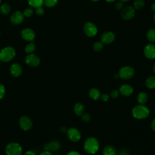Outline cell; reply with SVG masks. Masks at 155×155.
I'll return each instance as SVG.
<instances>
[{"label":"cell","mask_w":155,"mask_h":155,"mask_svg":"<svg viewBox=\"0 0 155 155\" xmlns=\"http://www.w3.org/2000/svg\"><path fill=\"white\" fill-rule=\"evenodd\" d=\"M99 144L97 139L94 137H90L86 139L84 142V148L85 151L90 154H95L99 149Z\"/></svg>","instance_id":"6da1fadb"},{"label":"cell","mask_w":155,"mask_h":155,"mask_svg":"<svg viewBox=\"0 0 155 155\" xmlns=\"http://www.w3.org/2000/svg\"><path fill=\"white\" fill-rule=\"evenodd\" d=\"M150 114L149 109L143 105H138L132 109L133 116L137 119H142L147 117Z\"/></svg>","instance_id":"7a4b0ae2"},{"label":"cell","mask_w":155,"mask_h":155,"mask_svg":"<svg viewBox=\"0 0 155 155\" xmlns=\"http://www.w3.org/2000/svg\"><path fill=\"white\" fill-rule=\"evenodd\" d=\"M15 48L12 47H6L0 51V60L2 62H9L15 58Z\"/></svg>","instance_id":"3957f363"},{"label":"cell","mask_w":155,"mask_h":155,"mask_svg":"<svg viewBox=\"0 0 155 155\" xmlns=\"http://www.w3.org/2000/svg\"><path fill=\"white\" fill-rule=\"evenodd\" d=\"M22 148L21 146L16 142H11L5 147L7 155H21Z\"/></svg>","instance_id":"277c9868"},{"label":"cell","mask_w":155,"mask_h":155,"mask_svg":"<svg viewBox=\"0 0 155 155\" xmlns=\"http://www.w3.org/2000/svg\"><path fill=\"white\" fill-rule=\"evenodd\" d=\"M134 74V70L130 66H125L122 67L119 72V76L123 79H128L133 77Z\"/></svg>","instance_id":"5b68a950"},{"label":"cell","mask_w":155,"mask_h":155,"mask_svg":"<svg viewBox=\"0 0 155 155\" xmlns=\"http://www.w3.org/2000/svg\"><path fill=\"white\" fill-rule=\"evenodd\" d=\"M84 31L85 34L89 37L94 36L97 32L96 26L92 22H87L84 25Z\"/></svg>","instance_id":"8992f818"},{"label":"cell","mask_w":155,"mask_h":155,"mask_svg":"<svg viewBox=\"0 0 155 155\" xmlns=\"http://www.w3.org/2000/svg\"><path fill=\"white\" fill-rule=\"evenodd\" d=\"M68 137L74 142H78L81 138V132L76 128H70L67 131Z\"/></svg>","instance_id":"52a82bcc"},{"label":"cell","mask_w":155,"mask_h":155,"mask_svg":"<svg viewBox=\"0 0 155 155\" xmlns=\"http://www.w3.org/2000/svg\"><path fill=\"white\" fill-rule=\"evenodd\" d=\"M19 125L23 130L27 131L31 128L33 123L30 117L26 116H23L20 118Z\"/></svg>","instance_id":"ba28073f"},{"label":"cell","mask_w":155,"mask_h":155,"mask_svg":"<svg viewBox=\"0 0 155 155\" xmlns=\"http://www.w3.org/2000/svg\"><path fill=\"white\" fill-rule=\"evenodd\" d=\"M25 63L31 67H37L40 64V59L33 54H28L25 58Z\"/></svg>","instance_id":"9c48e42d"},{"label":"cell","mask_w":155,"mask_h":155,"mask_svg":"<svg viewBox=\"0 0 155 155\" xmlns=\"http://www.w3.org/2000/svg\"><path fill=\"white\" fill-rule=\"evenodd\" d=\"M24 19V15L23 13L19 11H16L14 12L11 17H10V21L13 24L18 25L21 24Z\"/></svg>","instance_id":"30bf717a"},{"label":"cell","mask_w":155,"mask_h":155,"mask_svg":"<svg viewBox=\"0 0 155 155\" xmlns=\"http://www.w3.org/2000/svg\"><path fill=\"white\" fill-rule=\"evenodd\" d=\"M134 9L131 6H127L125 7L121 13L122 18L125 20L131 19L134 15Z\"/></svg>","instance_id":"8fae6325"},{"label":"cell","mask_w":155,"mask_h":155,"mask_svg":"<svg viewBox=\"0 0 155 155\" xmlns=\"http://www.w3.org/2000/svg\"><path fill=\"white\" fill-rule=\"evenodd\" d=\"M21 36L24 40L27 41H32L35 38V33L31 29L26 28L22 30Z\"/></svg>","instance_id":"7c38bea8"},{"label":"cell","mask_w":155,"mask_h":155,"mask_svg":"<svg viewBox=\"0 0 155 155\" xmlns=\"http://www.w3.org/2000/svg\"><path fill=\"white\" fill-rule=\"evenodd\" d=\"M144 55L148 59L155 58V45L153 44H148L143 50Z\"/></svg>","instance_id":"4fadbf2b"},{"label":"cell","mask_w":155,"mask_h":155,"mask_svg":"<svg viewBox=\"0 0 155 155\" xmlns=\"http://www.w3.org/2000/svg\"><path fill=\"white\" fill-rule=\"evenodd\" d=\"M114 39L115 36L111 31L105 32L101 36V41L103 44H110L114 41Z\"/></svg>","instance_id":"5bb4252c"},{"label":"cell","mask_w":155,"mask_h":155,"mask_svg":"<svg viewBox=\"0 0 155 155\" xmlns=\"http://www.w3.org/2000/svg\"><path fill=\"white\" fill-rule=\"evenodd\" d=\"M119 92L124 96H129L133 93V88L129 84H123L120 87Z\"/></svg>","instance_id":"9a60e30c"},{"label":"cell","mask_w":155,"mask_h":155,"mask_svg":"<svg viewBox=\"0 0 155 155\" xmlns=\"http://www.w3.org/2000/svg\"><path fill=\"white\" fill-rule=\"evenodd\" d=\"M10 71L13 76L18 77L22 73V67L19 64L14 63L10 66Z\"/></svg>","instance_id":"2e32d148"},{"label":"cell","mask_w":155,"mask_h":155,"mask_svg":"<svg viewBox=\"0 0 155 155\" xmlns=\"http://www.w3.org/2000/svg\"><path fill=\"white\" fill-rule=\"evenodd\" d=\"M60 143L58 141L53 140L49 143H47L44 145V149L45 151H54L59 149L60 148Z\"/></svg>","instance_id":"e0dca14e"},{"label":"cell","mask_w":155,"mask_h":155,"mask_svg":"<svg viewBox=\"0 0 155 155\" xmlns=\"http://www.w3.org/2000/svg\"><path fill=\"white\" fill-rule=\"evenodd\" d=\"M148 100V95L144 91L140 92L137 96V101L140 105L145 104Z\"/></svg>","instance_id":"ac0fdd59"},{"label":"cell","mask_w":155,"mask_h":155,"mask_svg":"<svg viewBox=\"0 0 155 155\" xmlns=\"http://www.w3.org/2000/svg\"><path fill=\"white\" fill-rule=\"evenodd\" d=\"M89 96L91 99L97 100L101 97V93L97 88H92L89 91Z\"/></svg>","instance_id":"d6986e66"},{"label":"cell","mask_w":155,"mask_h":155,"mask_svg":"<svg viewBox=\"0 0 155 155\" xmlns=\"http://www.w3.org/2000/svg\"><path fill=\"white\" fill-rule=\"evenodd\" d=\"M73 110L74 113L78 116H81L84 113V107L82 103L78 102L76 103L73 108Z\"/></svg>","instance_id":"ffe728a7"},{"label":"cell","mask_w":155,"mask_h":155,"mask_svg":"<svg viewBox=\"0 0 155 155\" xmlns=\"http://www.w3.org/2000/svg\"><path fill=\"white\" fill-rule=\"evenodd\" d=\"M103 155H116V150L114 147L107 145L103 150Z\"/></svg>","instance_id":"44dd1931"},{"label":"cell","mask_w":155,"mask_h":155,"mask_svg":"<svg viewBox=\"0 0 155 155\" xmlns=\"http://www.w3.org/2000/svg\"><path fill=\"white\" fill-rule=\"evenodd\" d=\"M145 85L148 88H155V76H151L147 78L145 81Z\"/></svg>","instance_id":"7402d4cb"},{"label":"cell","mask_w":155,"mask_h":155,"mask_svg":"<svg viewBox=\"0 0 155 155\" xmlns=\"http://www.w3.org/2000/svg\"><path fill=\"white\" fill-rule=\"evenodd\" d=\"M30 5L35 8L42 7L44 4V0H28Z\"/></svg>","instance_id":"603a6c76"},{"label":"cell","mask_w":155,"mask_h":155,"mask_svg":"<svg viewBox=\"0 0 155 155\" xmlns=\"http://www.w3.org/2000/svg\"><path fill=\"white\" fill-rule=\"evenodd\" d=\"M147 37L150 42H155V28L150 29L147 33Z\"/></svg>","instance_id":"cb8c5ba5"},{"label":"cell","mask_w":155,"mask_h":155,"mask_svg":"<svg viewBox=\"0 0 155 155\" xmlns=\"http://www.w3.org/2000/svg\"><path fill=\"white\" fill-rule=\"evenodd\" d=\"M11 10L10 5L8 4H3L0 7V12L2 15H7Z\"/></svg>","instance_id":"d4e9b609"},{"label":"cell","mask_w":155,"mask_h":155,"mask_svg":"<svg viewBox=\"0 0 155 155\" xmlns=\"http://www.w3.org/2000/svg\"><path fill=\"white\" fill-rule=\"evenodd\" d=\"M36 49V46L35 45L31 42V43H29L28 44L25 48V51L27 53H28V54H31Z\"/></svg>","instance_id":"484cf974"},{"label":"cell","mask_w":155,"mask_h":155,"mask_svg":"<svg viewBox=\"0 0 155 155\" xmlns=\"http://www.w3.org/2000/svg\"><path fill=\"white\" fill-rule=\"evenodd\" d=\"M145 4L144 0H135L134 2V7L137 10H140L143 7Z\"/></svg>","instance_id":"4316f807"},{"label":"cell","mask_w":155,"mask_h":155,"mask_svg":"<svg viewBox=\"0 0 155 155\" xmlns=\"http://www.w3.org/2000/svg\"><path fill=\"white\" fill-rule=\"evenodd\" d=\"M58 2V0H44V4L48 7H53L55 6Z\"/></svg>","instance_id":"83f0119b"},{"label":"cell","mask_w":155,"mask_h":155,"mask_svg":"<svg viewBox=\"0 0 155 155\" xmlns=\"http://www.w3.org/2000/svg\"><path fill=\"white\" fill-rule=\"evenodd\" d=\"M103 48V43L102 42H96L93 44V49L96 51H99Z\"/></svg>","instance_id":"f1b7e54d"},{"label":"cell","mask_w":155,"mask_h":155,"mask_svg":"<svg viewBox=\"0 0 155 155\" xmlns=\"http://www.w3.org/2000/svg\"><path fill=\"white\" fill-rule=\"evenodd\" d=\"M23 14L24 15V16H26V17H30L33 15V10L31 8H26L24 12H23Z\"/></svg>","instance_id":"f546056e"},{"label":"cell","mask_w":155,"mask_h":155,"mask_svg":"<svg viewBox=\"0 0 155 155\" xmlns=\"http://www.w3.org/2000/svg\"><path fill=\"white\" fill-rule=\"evenodd\" d=\"M5 94V87L2 84H0V99H2L4 97Z\"/></svg>","instance_id":"4dcf8cb0"},{"label":"cell","mask_w":155,"mask_h":155,"mask_svg":"<svg viewBox=\"0 0 155 155\" xmlns=\"http://www.w3.org/2000/svg\"><path fill=\"white\" fill-rule=\"evenodd\" d=\"M82 119L84 122H88L91 119V116L88 113H83L82 114Z\"/></svg>","instance_id":"1f68e13d"},{"label":"cell","mask_w":155,"mask_h":155,"mask_svg":"<svg viewBox=\"0 0 155 155\" xmlns=\"http://www.w3.org/2000/svg\"><path fill=\"white\" fill-rule=\"evenodd\" d=\"M110 95L111 97H112V98H116L119 96V91H117V90H113L110 93Z\"/></svg>","instance_id":"d6a6232c"},{"label":"cell","mask_w":155,"mask_h":155,"mask_svg":"<svg viewBox=\"0 0 155 155\" xmlns=\"http://www.w3.org/2000/svg\"><path fill=\"white\" fill-rule=\"evenodd\" d=\"M36 13H37V15H43V14H44V8H43L42 7H40L36 8Z\"/></svg>","instance_id":"836d02e7"},{"label":"cell","mask_w":155,"mask_h":155,"mask_svg":"<svg viewBox=\"0 0 155 155\" xmlns=\"http://www.w3.org/2000/svg\"><path fill=\"white\" fill-rule=\"evenodd\" d=\"M101 99H102L103 101L106 102V101H107L108 100V99H109V96H108V94L105 93V94H102V95L101 96Z\"/></svg>","instance_id":"e575fe53"},{"label":"cell","mask_w":155,"mask_h":155,"mask_svg":"<svg viewBox=\"0 0 155 155\" xmlns=\"http://www.w3.org/2000/svg\"><path fill=\"white\" fill-rule=\"evenodd\" d=\"M116 8L117 10H120L123 8V3L122 2H119L116 4Z\"/></svg>","instance_id":"d590c367"},{"label":"cell","mask_w":155,"mask_h":155,"mask_svg":"<svg viewBox=\"0 0 155 155\" xmlns=\"http://www.w3.org/2000/svg\"><path fill=\"white\" fill-rule=\"evenodd\" d=\"M67 155H81L80 153H79L78 151H71L69 152Z\"/></svg>","instance_id":"8d00e7d4"},{"label":"cell","mask_w":155,"mask_h":155,"mask_svg":"<svg viewBox=\"0 0 155 155\" xmlns=\"http://www.w3.org/2000/svg\"><path fill=\"white\" fill-rule=\"evenodd\" d=\"M23 155H36V154L33 151H27Z\"/></svg>","instance_id":"74e56055"},{"label":"cell","mask_w":155,"mask_h":155,"mask_svg":"<svg viewBox=\"0 0 155 155\" xmlns=\"http://www.w3.org/2000/svg\"><path fill=\"white\" fill-rule=\"evenodd\" d=\"M39 155H53V154L50 152V151H45L42 153H41Z\"/></svg>","instance_id":"f35d334b"},{"label":"cell","mask_w":155,"mask_h":155,"mask_svg":"<svg viewBox=\"0 0 155 155\" xmlns=\"http://www.w3.org/2000/svg\"><path fill=\"white\" fill-rule=\"evenodd\" d=\"M151 128L155 131V119H154L153 120V121L151 122Z\"/></svg>","instance_id":"ab89813d"},{"label":"cell","mask_w":155,"mask_h":155,"mask_svg":"<svg viewBox=\"0 0 155 155\" xmlns=\"http://www.w3.org/2000/svg\"><path fill=\"white\" fill-rule=\"evenodd\" d=\"M151 9H152L153 11L155 12V2L152 4V5H151Z\"/></svg>","instance_id":"60d3db41"},{"label":"cell","mask_w":155,"mask_h":155,"mask_svg":"<svg viewBox=\"0 0 155 155\" xmlns=\"http://www.w3.org/2000/svg\"><path fill=\"white\" fill-rule=\"evenodd\" d=\"M153 71L154 73L155 74V64H154V66H153Z\"/></svg>","instance_id":"b9f144b4"},{"label":"cell","mask_w":155,"mask_h":155,"mask_svg":"<svg viewBox=\"0 0 155 155\" xmlns=\"http://www.w3.org/2000/svg\"><path fill=\"white\" fill-rule=\"evenodd\" d=\"M107 2H113V1H114L115 0H105Z\"/></svg>","instance_id":"7bdbcfd3"},{"label":"cell","mask_w":155,"mask_h":155,"mask_svg":"<svg viewBox=\"0 0 155 155\" xmlns=\"http://www.w3.org/2000/svg\"><path fill=\"white\" fill-rule=\"evenodd\" d=\"M122 2H127V1H128L129 0H120Z\"/></svg>","instance_id":"ee69618b"},{"label":"cell","mask_w":155,"mask_h":155,"mask_svg":"<svg viewBox=\"0 0 155 155\" xmlns=\"http://www.w3.org/2000/svg\"><path fill=\"white\" fill-rule=\"evenodd\" d=\"M153 19H154V22H155V13H154V16H153Z\"/></svg>","instance_id":"f6af8a7d"},{"label":"cell","mask_w":155,"mask_h":155,"mask_svg":"<svg viewBox=\"0 0 155 155\" xmlns=\"http://www.w3.org/2000/svg\"><path fill=\"white\" fill-rule=\"evenodd\" d=\"M91 1H94V2H96V1H99V0H91Z\"/></svg>","instance_id":"bcb514c9"},{"label":"cell","mask_w":155,"mask_h":155,"mask_svg":"<svg viewBox=\"0 0 155 155\" xmlns=\"http://www.w3.org/2000/svg\"><path fill=\"white\" fill-rule=\"evenodd\" d=\"M119 155H124V154H121V153H120Z\"/></svg>","instance_id":"7dc6e473"},{"label":"cell","mask_w":155,"mask_h":155,"mask_svg":"<svg viewBox=\"0 0 155 155\" xmlns=\"http://www.w3.org/2000/svg\"><path fill=\"white\" fill-rule=\"evenodd\" d=\"M1 0H0V4H1Z\"/></svg>","instance_id":"c3c4849f"},{"label":"cell","mask_w":155,"mask_h":155,"mask_svg":"<svg viewBox=\"0 0 155 155\" xmlns=\"http://www.w3.org/2000/svg\"><path fill=\"white\" fill-rule=\"evenodd\" d=\"M90 155H94V154H90Z\"/></svg>","instance_id":"681fc988"}]
</instances>
